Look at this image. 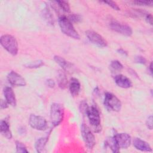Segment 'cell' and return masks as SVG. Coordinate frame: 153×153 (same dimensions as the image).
I'll list each match as a JSON object with an SVG mask.
<instances>
[{
	"label": "cell",
	"mask_w": 153,
	"mask_h": 153,
	"mask_svg": "<svg viewBox=\"0 0 153 153\" xmlns=\"http://www.w3.org/2000/svg\"><path fill=\"white\" fill-rule=\"evenodd\" d=\"M16 152H28L26 146L22 142L17 141L16 142Z\"/></svg>",
	"instance_id": "25"
},
{
	"label": "cell",
	"mask_w": 153,
	"mask_h": 153,
	"mask_svg": "<svg viewBox=\"0 0 153 153\" xmlns=\"http://www.w3.org/2000/svg\"><path fill=\"white\" fill-rule=\"evenodd\" d=\"M109 26L114 31L125 36H130L133 33L132 29L130 26L117 21H112L109 24Z\"/></svg>",
	"instance_id": "9"
},
{
	"label": "cell",
	"mask_w": 153,
	"mask_h": 153,
	"mask_svg": "<svg viewBox=\"0 0 153 153\" xmlns=\"http://www.w3.org/2000/svg\"><path fill=\"white\" fill-rule=\"evenodd\" d=\"M133 3L137 5H143V6H151L152 5V1H134Z\"/></svg>",
	"instance_id": "26"
},
{
	"label": "cell",
	"mask_w": 153,
	"mask_h": 153,
	"mask_svg": "<svg viewBox=\"0 0 153 153\" xmlns=\"http://www.w3.org/2000/svg\"><path fill=\"white\" fill-rule=\"evenodd\" d=\"M55 2L57 4V5L62 9L63 11L69 13L71 11V8L69 3L65 1H57Z\"/></svg>",
	"instance_id": "22"
},
{
	"label": "cell",
	"mask_w": 153,
	"mask_h": 153,
	"mask_svg": "<svg viewBox=\"0 0 153 153\" xmlns=\"http://www.w3.org/2000/svg\"><path fill=\"white\" fill-rule=\"evenodd\" d=\"M41 16L42 19L46 22V23L50 25H54V18L49 9V8L45 5L41 12Z\"/></svg>",
	"instance_id": "17"
},
{
	"label": "cell",
	"mask_w": 153,
	"mask_h": 153,
	"mask_svg": "<svg viewBox=\"0 0 153 153\" xmlns=\"http://www.w3.org/2000/svg\"><path fill=\"white\" fill-rule=\"evenodd\" d=\"M44 65V62L42 60H36L26 64L25 66L27 68H38Z\"/></svg>",
	"instance_id": "23"
},
{
	"label": "cell",
	"mask_w": 153,
	"mask_h": 153,
	"mask_svg": "<svg viewBox=\"0 0 153 153\" xmlns=\"http://www.w3.org/2000/svg\"><path fill=\"white\" fill-rule=\"evenodd\" d=\"M4 94L5 98V100L13 106L16 105V99L15 94L13 89L10 87H6L4 89Z\"/></svg>",
	"instance_id": "15"
},
{
	"label": "cell",
	"mask_w": 153,
	"mask_h": 153,
	"mask_svg": "<svg viewBox=\"0 0 153 153\" xmlns=\"http://www.w3.org/2000/svg\"><path fill=\"white\" fill-rule=\"evenodd\" d=\"M64 108L59 103H53L50 108V119L51 124L55 127L59 125L63 119Z\"/></svg>",
	"instance_id": "4"
},
{
	"label": "cell",
	"mask_w": 153,
	"mask_h": 153,
	"mask_svg": "<svg viewBox=\"0 0 153 153\" xmlns=\"http://www.w3.org/2000/svg\"><path fill=\"white\" fill-rule=\"evenodd\" d=\"M2 46L11 54L15 56L18 53V43L16 39L12 35L6 34L1 37Z\"/></svg>",
	"instance_id": "3"
},
{
	"label": "cell",
	"mask_w": 153,
	"mask_h": 153,
	"mask_svg": "<svg viewBox=\"0 0 153 153\" xmlns=\"http://www.w3.org/2000/svg\"><path fill=\"white\" fill-rule=\"evenodd\" d=\"M81 88V84L78 79L72 78L70 80L69 83V91L71 95L76 97L78 95Z\"/></svg>",
	"instance_id": "16"
},
{
	"label": "cell",
	"mask_w": 153,
	"mask_h": 153,
	"mask_svg": "<svg viewBox=\"0 0 153 153\" xmlns=\"http://www.w3.org/2000/svg\"><path fill=\"white\" fill-rule=\"evenodd\" d=\"M57 80L58 82L59 86L61 88L64 89L66 87V85L68 84V80L65 72H63L62 70H59L58 71Z\"/></svg>",
	"instance_id": "20"
},
{
	"label": "cell",
	"mask_w": 153,
	"mask_h": 153,
	"mask_svg": "<svg viewBox=\"0 0 153 153\" xmlns=\"http://www.w3.org/2000/svg\"><path fill=\"white\" fill-rule=\"evenodd\" d=\"M149 70H150V73L151 74H152V63H151L150 66H149Z\"/></svg>",
	"instance_id": "35"
},
{
	"label": "cell",
	"mask_w": 153,
	"mask_h": 153,
	"mask_svg": "<svg viewBox=\"0 0 153 153\" xmlns=\"http://www.w3.org/2000/svg\"><path fill=\"white\" fill-rule=\"evenodd\" d=\"M114 80L118 86L123 88H128L131 87L132 85L130 79L126 76L121 74L116 75L114 78Z\"/></svg>",
	"instance_id": "12"
},
{
	"label": "cell",
	"mask_w": 153,
	"mask_h": 153,
	"mask_svg": "<svg viewBox=\"0 0 153 153\" xmlns=\"http://www.w3.org/2000/svg\"><path fill=\"white\" fill-rule=\"evenodd\" d=\"M102 2L108 5L109 6H110L111 7H112L113 9L115 10H120V8L118 6V5L114 1H102Z\"/></svg>",
	"instance_id": "28"
},
{
	"label": "cell",
	"mask_w": 153,
	"mask_h": 153,
	"mask_svg": "<svg viewBox=\"0 0 153 153\" xmlns=\"http://www.w3.org/2000/svg\"><path fill=\"white\" fill-rule=\"evenodd\" d=\"M85 35L89 41L96 46L100 48L107 46V41L97 32L91 30H88L85 32Z\"/></svg>",
	"instance_id": "8"
},
{
	"label": "cell",
	"mask_w": 153,
	"mask_h": 153,
	"mask_svg": "<svg viewBox=\"0 0 153 153\" xmlns=\"http://www.w3.org/2000/svg\"><path fill=\"white\" fill-rule=\"evenodd\" d=\"M110 66H111V69L113 71H121L123 69V65L119 61H118V60H113V61H112L111 63Z\"/></svg>",
	"instance_id": "24"
},
{
	"label": "cell",
	"mask_w": 153,
	"mask_h": 153,
	"mask_svg": "<svg viewBox=\"0 0 153 153\" xmlns=\"http://www.w3.org/2000/svg\"><path fill=\"white\" fill-rule=\"evenodd\" d=\"M146 124L147 127L149 129L152 130V115H150L149 117H148L146 122Z\"/></svg>",
	"instance_id": "30"
},
{
	"label": "cell",
	"mask_w": 153,
	"mask_h": 153,
	"mask_svg": "<svg viewBox=\"0 0 153 153\" xmlns=\"http://www.w3.org/2000/svg\"><path fill=\"white\" fill-rule=\"evenodd\" d=\"M30 126L37 130H45L47 128V122L43 117L31 114L29 119Z\"/></svg>",
	"instance_id": "7"
},
{
	"label": "cell",
	"mask_w": 153,
	"mask_h": 153,
	"mask_svg": "<svg viewBox=\"0 0 153 153\" xmlns=\"http://www.w3.org/2000/svg\"><path fill=\"white\" fill-rule=\"evenodd\" d=\"M133 146L138 150L143 152H151L152 149L149 144L140 138H134L133 140Z\"/></svg>",
	"instance_id": "14"
},
{
	"label": "cell",
	"mask_w": 153,
	"mask_h": 153,
	"mask_svg": "<svg viewBox=\"0 0 153 153\" xmlns=\"http://www.w3.org/2000/svg\"><path fill=\"white\" fill-rule=\"evenodd\" d=\"M81 16L79 14H71L69 16V20L71 22H75V23H77L79 22L81 20Z\"/></svg>",
	"instance_id": "27"
},
{
	"label": "cell",
	"mask_w": 153,
	"mask_h": 153,
	"mask_svg": "<svg viewBox=\"0 0 153 153\" xmlns=\"http://www.w3.org/2000/svg\"><path fill=\"white\" fill-rule=\"evenodd\" d=\"M8 103L5 100H1V109H5L8 107Z\"/></svg>",
	"instance_id": "33"
},
{
	"label": "cell",
	"mask_w": 153,
	"mask_h": 153,
	"mask_svg": "<svg viewBox=\"0 0 153 153\" xmlns=\"http://www.w3.org/2000/svg\"><path fill=\"white\" fill-rule=\"evenodd\" d=\"M117 51H118L119 53H120V54H123V55H124V56H127V53L124 50H123V49H122V48L118 49V50H117Z\"/></svg>",
	"instance_id": "34"
},
{
	"label": "cell",
	"mask_w": 153,
	"mask_h": 153,
	"mask_svg": "<svg viewBox=\"0 0 153 153\" xmlns=\"http://www.w3.org/2000/svg\"><path fill=\"white\" fill-rule=\"evenodd\" d=\"M59 25L61 30L67 36L75 39H79V35L78 32L74 28L72 22L66 16H62L58 20Z\"/></svg>",
	"instance_id": "1"
},
{
	"label": "cell",
	"mask_w": 153,
	"mask_h": 153,
	"mask_svg": "<svg viewBox=\"0 0 153 153\" xmlns=\"http://www.w3.org/2000/svg\"><path fill=\"white\" fill-rule=\"evenodd\" d=\"M145 20L150 25H152V17L151 14H146L145 16Z\"/></svg>",
	"instance_id": "31"
},
{
	"label": "cell",
	"mask_w": 153,
	"mask_h": 153,
	"mask_svg": "<svg viewBox=\"0 0 153 153\" xmlns=\"http://www.w3.org/2000/svg\"><path fill=\"white\" fill-rule=\"evenodd\" d=\"M0 128L1 134L8 139L12 137V134L10 130V126L6 120H1L0 124Z\"/></svg>",
	"instance_id": "18"
},
{
	"label": "cell",
	"mask_w": 153,
	"mask_h": 153,
	"mask_svg": "<svg viewBox=\"0 0 153 153\" xmlns=\"http://www.w3.org/2000/svg\"><path fill=\"white\" fill-rule=\"evenodd\" d=\"M47 85L51 88H53L55 85V82L52 79H48L47 80Z\"/></svg>",
	"instance_id": "32"
},
{
	"label": "cell",
	"mask_w": 153,
	"mask_h": 153,
	"mask_svg": "<svg viewBox=\"0 0 153 153\" xmlns=\"http://www.w3.org/2000/svg\"><path fill=\"white\" fill-rule=\"evenodd\" d=\"M114 137L120 148L126 149L129 147L131 144V138L127 133H116Z\"/></svg>",
	"instance_id": "10"
},
{
	"label": "cell",
	"mask_w": 153,
	"mask_h": 153,
	"mask_svg": "<svg viewBox=\"0 0 153 153\" xmlns=\"http://www.w3.org/2000/svg\"><path fill=\"white\" fill-rule=\"evenodd\" d=\"M81 135L86 147L91 149L96 144V140L90 127L84 123H82L81 127Z\"/></svg>",
	"instance_id": "6"
},
{
	"label": "cell",
	"mask_w": 153,
	"mask_h": 153,
	"mask_svg": "<svg viewBox=\"0 0 153 153\" xmlns=\"http://www.w3.org/2000/svg\"><path fill=\"white\" fill-rule=\"evenodd\" d=\"M105 146L110 148L113 152H119V147L117 145V143L114 138V137H109L107 138L105 142Z\"/></svg>",
	"instance_id": "19"
},
{
	"label": "cell",
	"mask_w": 153,
	"mask_h": 153,
	"mask_svg": "<svg viewBox=\"0 0 153 153\" xmlns=\"http://www.w3.org/2000/svg\"><path fill=\"white\" fill-rule=\"evenodd\" d=\"M135 62H136V63H137L145 64L146 62V59L143 57L139 56L136 57Z\"/></svg>",
	"instance_id": "29"
},
{
	"label": "cell",
	"mask_w": 153,
	"mask_h": 153,
	"mask_svg": "<svg viewBox=\"0 0 153 153\" xmlns=\"http://www.w3.org/2000/svg\"><path fill=\"white\" fill-rule=\"evenodd\" d=\"M47 140H48L47 137H40L36 140L35 143V148L38 152H42L44 151V149H45V146Z\"/></svg>",
	"instance_id": "21"
},
{
	"label": "cell",
	"mask_w": 153,
	"mask_h": 153,
	"mask_svg": "<svg viewBox=\"0 0 153 153\" xmlns=\"http://www.w3.org/2000/svg\"><path fill=\"white\" fill-rule=\"evenodd\" d=\"M9 82L15 86H25L26 84L25 79L19 74L14 71H11L7 75Z\"/></svg>",
	"instance_id": "11"
},
{
	"label": "cell",
	"mask_w": 153,
	"mask_h": 153,
	"mask_svg": "<svg viewBox=\"0 0 153 153\" xmlns=\"http://www.w3.org/2000/svg\"><path fill=\"white\" fill-rule=\"evenodd\" d=\"M85 112L89 120L90 124L91 125L93 131L98 133L101 130L100 126V114L95 106H87Z\"/></svg>",
	"instance_id": "2"
},
{
	"label": "cell",
	"mask_w": 153,
	"mask_h": 153,
	"mask_svg": "<svg viewBox=\"0 0 153 153\" xmlns=\"http://www.w3.org/2000/svg\"><path fill=\"white\" fill-rule=\"evenodd\" d=\"M104 105L107 109L118 112L121 110V103L118 97L114 94L107 92L104 98Z\"/></svg>",
	"instance_id": "5"
},
{
	"label": "cell",
	"mask_w": 153,
	"mask_h": 153,
	"mask_svg": "<svg viewBox=\"0 0 153 153\" xmlns=\"http://www.w3.org/2000/svg\"><path fill=\"white\" fill-rule=\"evenodd\" d=\"M54 59L56 61V62L62 67V68L69 72H72V71H74L75 69V68L74 65L70 63L69 62H68L63 57L59 56H55L54 57Z\"/></svg>",
	"instance_id": "13"
}]
</instances>
